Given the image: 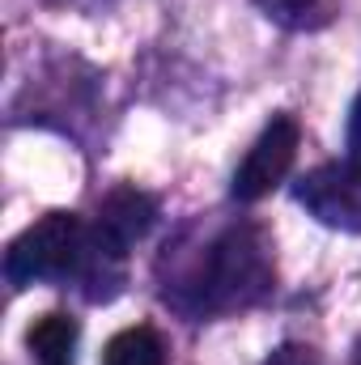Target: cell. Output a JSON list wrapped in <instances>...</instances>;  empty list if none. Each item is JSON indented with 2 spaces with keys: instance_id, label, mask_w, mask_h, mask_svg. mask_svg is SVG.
Here are the masks:
<instances>
[{
  "instance_id": "obj_1",
  "label": "cell",
  "mask_w": 361,
  "mask_h": 365,
  "mask_svg": "<svg viewBox=\"0 0 361 365\" xmlns=\"http://www.w3.org/2000/svg\"><path fill=\"white\" fill-rule=\"evenodd\" d=\"M272 280H276V268H272V247L264 230L230 225L200 251V259L187 272L162 284V297L204 319V314H230L264 302L272 293Z\"/></svg>"
},
{
  "instance_id": "obj_2",
  "label": "cell",
  "mask_w": 361,
  "mask_h": 365,
  "mask_svg": "<svg viewBox=\"0 0 361 365\" xmlns=\"http://www.w3.org/2000/svg\"><path fill=\"white\" fill-rule=\"evenodd\" d=\"M90 251V230L73 212H47L30 230H21L4 255V276L9 284H43V280H68L81 276Z\"/></svg>"
},
{
  "instance_id": "obj_3",
  "label": "cell",
  "mask_w": 361,
  "mask_h": 365,
  "mask_svg": "<svg viewBox=\"0 0 361 365\" xmlns=\"http://www.w3.org/2000/svg\"><path fill=\"white\" fill-rule=\"evenodd\" d=\"M293 158H298V123H293L289 115H280V119H272L268 128L260 132V140L247 149L243 166L234 170L230 195H234V200H243V204L264 200L272 187L289 175Z\"/></svg>"
},
{
  "instance_id": "obj_4",
  "label": "cell",
  "mask_w": 361,
  "mask_h": 365,
  "mask_svg": "<svg viewBox=\"0 0 361 365\" xmlns=\"http://www.w3.org/2000/svg\"><path fill=\"white\" fill-rule=\"evenodd\" d=\"M293 195L323 225L345 230V234H361V170L353 162L310 170L306 179L293 187Z\"/></svg>"
},
{
  "instance_id": "obj_5",
  "label": "cell",
  "mask_w": 361,
  "mask_h": 365,
  "mask_svg": "<svg viewBox=\"0 0 361 365\" xmlns=\"http://www.w3.org/2000/svg\"><path fill=\"white\" fill-rule=\"evenodd\" d=\"M30 353L39 365H73V349H77V323L68 314H43L30 336H26Z\"/></svg>"
},
{
  "instance_id": "obj_6",
  "label": "cell",
  "mask_w": 361,
  "mask_h": 365,
  "mask_svg": "<svg viewBox=\"0 0 361 365\" xmlns=\"http://www.w3.org/2000/svg\"><path fill=\"white\" fill-rule=\"evenodd\" d=\"M102 365H166V344L153 327H128L111 336Z\"/></svg>"
},
{
  "instance_id": "obj_7",
  "label": "cell",
  "mask_w": 361,
  "mask_h": 365,
  "mask_svg": "<svg viewBox=\"0 0 361 365\" xmlns=\"http://www.w3.org/2000/svg\"><path fill=\"white\" fill-rule=\"evenodd\" d=\"M264 9L289 26H315L319 17H327V0H264Z\"/></svg>"
},
{
  "instance_id": "obj_8",
  "label": "cell",
  "mask_w": 361,
  "mask_h": 365,
  "mask_svg": "<svg viewBox=\"0 0 361 365\" xmlns=\"http://www.w3.org/2000/svg\"><path fill=\"white\" fill-rule=\"evenodd\" d=\"M349 162L361 170V98L353 102V110H349Z\"/></svg>"
},
{
  "instance_id": "obj_9",
  "label": "cell",
  "mask_w": 361,
  "mask_h": 365,
  "mask_svg": "<svg viewBox=\"0 0 361 365\" xmlns=\"http://www.w3.org/2000/svg\"><path fill=\"white\" fill-rule=\"evenodd\" d=\"M264 365H315V357H310V349H293L289 344V349H276Z\"/></svg>"
},
{
  "instance_id": "obj_10",
  "label": "cell",
  "mask_w": 361,
  "mask_h": 365,
  "mask_svg": "<svg viewBox=\"0 0 361 365\" xmlns=\"http://www.w3.org/2000/svg\"><path fill=\"white\" fill-rule=\"evenodd\" d=\"M353 365H361V344H357V357H353Z\"/></svg>"
},
{
  "instance_id": "obj_11",
  "label": "cell",
  "mask_w": 361,
  "mask_h": 365,
  "mask_svg": "<svg viewBox=\"0 0 361 365\" xmlns=\"http://www.w3.org/2000/svg\"><path fill=\"white\" fill-rule=\"evenodd\" d=\"M73 4H81V0H73ZM90 4H93V0H90Z\"/></svg>"
}]
</instances>
